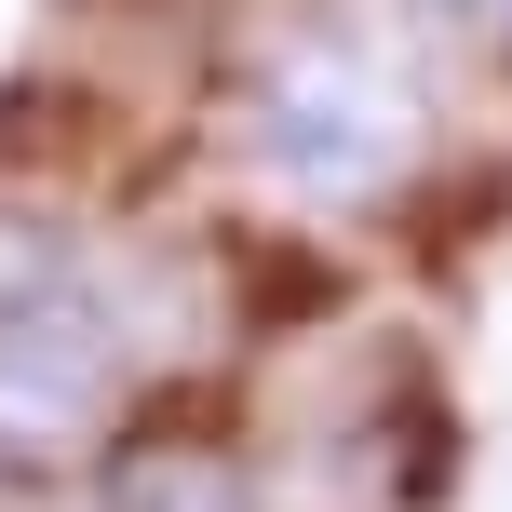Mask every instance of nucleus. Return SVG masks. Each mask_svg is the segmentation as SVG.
<instances>
[{
    "instance_id": "f257e3e1",
    "label": "nucleus",
    "mask_w": 512,
    "mask_h": 512,
    "mask_svg": "<svg viewBox=\"0 0 512 512\" xmlns=\"http://www.w3.org/2000/svg\"><path fill=\"white\" fill-rule=\"evenodd\" d=\"M243 162L297 203H378L418 162V95L364 27H283L243 68Z\"/></svg>"
},
{
    "instance_id": "f03ea898",
    "label": "nucleus",
    "mask_w": 512,
    "mask_h": 512,
    "mask_svg": "<svg viewBox=\"0 0 512 512\" xmlns=\"http://www.w3.org/2000/svg\"><path fill=\"white\" fill-rule=\"evenodd\" d=\"M122 405V310L81 270H41L0 324V459H54Z\"/></svg>"
},
{
    "instance_id": "7ed1b4c3",
    "label": "nucleus",
    "mask_w": 512,
    "mask_h": 512,
    "mask_svg": "<svg viewBox=\"0 0 512 512\" xmlns=\"http://www.w3.org/2000/svg\"><path fill=\"white\" fill-rule=\"evenodd\" d=\"M95 512H270V486H256L230 445H203V432H149V445L108 459Z\"/></svg>"
},
{
    "instance_id": "20e7f679",
    "label": "nucleus",
    "mask_w": 512,
    "mask_h": 512,
    "mask_svg": "<svg viewBox=\"0 0 512 512\" xmlns=\"http://www.w3.org/2000/svg\"><path fill=\"white\" fill-rule=\"evenodd\" d=\"M41 270H54V256H41V230H14V216H0V324H14V297H27Z\"/></svg>"
},
{
    "instance_id": "39448f33",
    "label": "nucleus",
    "mask_w": 512,
    "mask_h": 512,
    "mask_svg": "<svg viewBox=\"0 0 512 512\" xmlns=\"http://www.w3.org/2000/svg\"><path fill=\"white\" fill-rule=\"evenodd\" d=\"M432 27H459V41H512V0H418Z\"/></svg>"
}]
</instances>
